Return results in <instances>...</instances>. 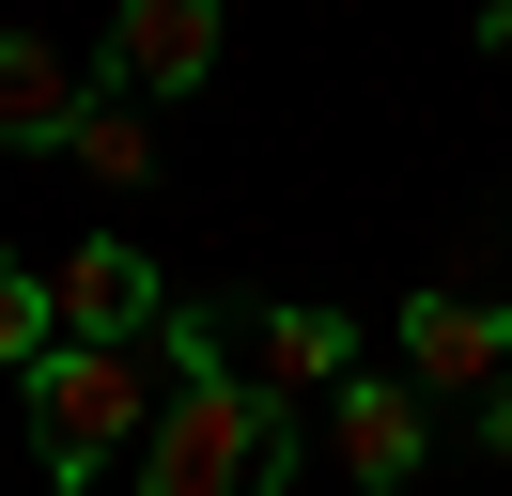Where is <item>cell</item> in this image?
Masks as SVG:
<instances>
[{"label":"cell","mask_w":512,"mask_h":496,"mask_svg":"<svg viewBox=\"0 0 512 496\" xmlns=\"http://www.w3.org/2000/svg\"><path fill=\"white\" fill-rule=\"evenodd\" d=\"M481 450H497V481H512V388H497V403H481Z\"/></svg>","instance_id":"11"},{"label":"cell","mask_w":512,"mask_h":496,"mask_svg":"<svg viewBox=\"0 0 512 496\" xmlns=\"http://www.w3.org/2000/svg\"><path fill=\"white\" fill-rule=\"evenodd\" d=\"M233 47L218 0H109V93H140V109H171V93H202Z\"/></svg>","instance_id":"5"},{"label":"cell","mask_w":512,"mask_h":496,"mask_svg":"<svg viewBox=\"0 0 512 496\" xmlns=\"http://www.w3.org/2000/svg\"><path fill=\"white\" fill-rule=\"evenodd\" d=\"M156 403H171V357H156V341H47V372H32L47 496H94L109 465L156 434Z\"/></svg>","instance_id":"2"},{"label":"cell","mask_w":512,"mask_h":496,"mask_svg":"<svg viewBox=\"0 0 512 496\" xmlns=\"http://www.w3.org/2000/svg\"><path fill=\"white\" fill-rule=\"evenodd\" d=\"M326 450H342L357 496H419V465H435V403H419V372H357V388L326 403Z\"/></svg>","instance_id":"6"},{"label":"cell","mask_w":512,"mask_h":496,"mask_svg":"<svg viewBox=\"0 0 512 496\" xmlns=\"http://www.w3.org/2000/svg\"><path fill=\"white\" fill-rule=\"evenodd\" d=\"M249 388H264V403H311V388L342 403V388H357V310L264 295V310H249Z\"/></svg>","instance_id":"7"},{"label":"cell","mask_w":512,"mask_h":496,"mask_svg":"<svg viewBox=\"0 0 512 496\" xmlns=\"http://www.w3.org/2000/svg\"><path fill=\"white\" fill-rule=\"evenodd\" d=\"M47 341H63V326H47V264H32V248H0V372L32 388V372H47Z\"/></svg>","instance_id":"10"},{"label":"cell","mask_w":512,"mask_h":496,"mask_svg":"<svg viewBox=\"0 0 512 496\" xmlns=\"http://www.w3.org/2000/svg\"><path fill=\"white\" fill-rule=\"evenodd\" d=\"M481 62H512V0H481Z\"/></svg>","instance_id":"12"},{"label":"cell","mask_w":512,"mask_h":496,"mask_svg":"<svg viewBox=\"0 0 512 496\" xmlns=\"http://www.w3.org/2000/svg\"><path fill=\"white\" fill-rule=\"evenodd\" d=\"M156 357H171V403H156V434H140V496H264L295 465V403H264L249 372L218 357V310H171Z\"/></svg>","instance_id":"1"},{"label":"cell","mask_w":512,"mask_h":496,"mask_svg":"<svg viewBox=\"0 0 512 496\" xmlns=\"http://www.w3.org/2000/svg\"><path fill=\"white\" fill-rule=\"evenodd\" d=\"M404 372H419V403H497L512 388V295H481V279L404 295Z\"/></svg>","instance_id":"4"},{"label":"cell","mask_w":512,"mask_h":496,"mask_svg":"<svg viewBox=\"0 0 512 496\" xmlns=\"http://www.w3.org/2000/svg\"><path fill=\"white\" fill-rule=\"evenodd\" d=\"M47 326L63 341H156L171 326V264L140 233H63L47 248Z\"/></svg>","instance_id":"3"},{"label":"cell","mask_w":512,"mask_h":496,"mask_svg":"<svg viewBox=\"0 0 512 496\" xmlns=\"http://www.w3.org/2000/svg\"><path fill=\"white\" fill-rule=\"evenodd\" d=\"M78 109H94V78H78L47 31H0V155H63Z\"/></svg>","instance_id":"8"},{"label":"cell","mask_w":512,"mask_h":496,"mask_svg":"<svg viewBox=\"0 0 512 496\" xmlns=\"http://www.w3.org/2000/svg\"><path fill=\"white\" fill-rule=\"evenodd\" d=\"M156 109H140V93H109L94 78V109H78V140H63V171H94V186H156Z\"/></svg>","instance_id":"9"}]
</instances>
